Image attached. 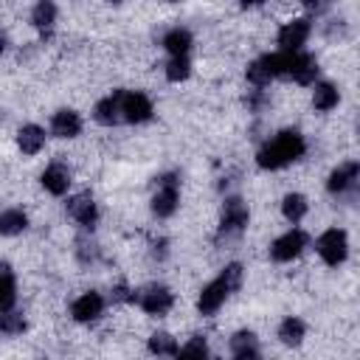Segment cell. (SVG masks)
<instances>
[{"instance_id":"obj_1","label":"cell","mask_w":360,"mask_h":360,"mask_svg":"<svg viewBox=\"0 0 360 360\" xmlns=\"http://www.w3.org/2000/svg\"><path fill=\"white\" fill-rule=\"evenodd\" d=\"M307 152V141L298 129H281L270 141H264L256 152V166L262 172H278L295 160H301Z\"/></svg>"},{"instance_id":"obj_2","label":"cell","mask_w":360,"mask_h":360,"mask_svg":"<svg viewBox=\"0 0 360 360\" xmlns=\"http://www.w3.org/2000/svg\"><path fill=\"white\" fill-rule=\"evenodd\" d=\"M242 278H245V267H242L239 262L225 264V267H222V273L200 290V295H197V312H200V315H205V318L217 315V312H219V307L231 298V292H236V290L242 287Z\"/></svg>"},{"instance_id":"obj_3","label":"cell","mask_w":360,"mask_h":360,"mask_svg":"<svg viewBox=\"0 0 360 360\" xmlns=\"http://www.w3.org/2000/svg\"><path fill=\"white\" fill-rule=\"evenodd\" d=\"M248 222H250V208H248V202H245L242 197H236V194L225 197L222 214H219V228H217V245H222V242L228 245V242L239 239V236L245 233Z\"/></svg>"},{"instance_id":"obj_4","label":"cell","mask_w":360,"mask_h":360,"mask_svg":"<svg viewBox=\"0 0 360 360\" xmlns=\"http://www.w3.org/2000/svg\"><path fill=\"white\" fill-rule=\"evenodd\" d=\"M287 65H290V51H278V53H262L248 65V82L253 87H267L273 79H284L287 76Z\"/></svg>"},{"instance_id":"obj_5","label":"cell","mask_w":360,"mask_h":360,"mask_svg":"<svg viewBox=\"0 0 360 360\" xmlns=\"http://www.w3.org/2000/svg\"><path fill=\"white\" fill-rule=\"evenodd\" d=\"M180 205V174L177 172H163L155 177V194L149 200V208L158 219H166L177 211Z\"/></svg>"},{"instance_id":"obj_6","label":"cell","mask_w":360,"mask_h":360,"mask_svg":"<svg viewBox=\"0 0 360 360\" xmlns=\"http://www.w3.org/2000/svg\"><path fill=\"white\" fill-rule=\"evenodd\" d=\"M315 253L321 256L323 264L338 267L346 262L349 256V233L343 228H326L318 239H315Z\"/></svg>"},{"instance_id":"obj_7","label":"cell","mask_w":360,"mask_h":360,"mask_svg":"<svg viewBox=\"0 0 360 360\" xmlns=\"http://www.w3.org/2000/svg\"><path fill=\"white\" fill-rule=\"evenodd\" d=\"M307 248H309V236H307V231H301V228H290V231H284L281 236L273 239V245H270V259L278 262V264H287V262L298 259Z\"/></svg>"},{"instance_id":"obj_8","label":"cell","mask_w":360,"mask_h":360,"mask_svg":"<svg viewBox=\"0 0 360 360\" xmlns=\"http://www.w3.org/2000/svg\"><path fill=\"white\" fill-rule=\"evenodd\" d=\"M135 304L146 312V315H166L174 307V292L166 284H146L141 290H135Z\"/></svg>"},{"instance_id":"obj_9","label":"cell","mask_w":360,"mask_h":360,"mask_svg":"<svg viewBox=\"0 0 360 360\" xmlns=\"http://www.w3.org/2000/svg\"><path fill=\"white\" fill-rule=\"evenodd\" d=\"M357 180H360V163L357 160H346L340 166H335L326 177V191L332 197H354L357 194Z\"/></svg>"},{"instance_id":"obj_10","label":"cell","mask_w":360,"mask_h":360,"mask_svg":"<svg viewBox=\"0 0 360 360\" xmlns=\"http://www.w3.org/2000/svg\"><path fill=\"white\" fill-rule=\"evenodd\" d=\"M65 211H68V217H70L82 231H93L96 222H98V205H96V200H93L90 191H79V194L68 197Z\"/></svg>"},{"instance_id":"obj_11","label":"cell","mask_w":360,"mask_h":360,"mask_svg":"<svg viewBox=\"0 0 360 360\" xmlns=\"http://www.w3.org/2000/svg\"><path fill=\"white\" fill-rule=\"evenodd\" d=\"M155 107L152 98L141 90H121V121L127 124H146L152 118Z\"/></svg>"},{"instance_id":"obj_12","label":"cell","mask_w":360,"mask_h":360,"mask_svg":"<svg viewBox=\"0 0 360 360\" xmlns=\"http://www.w3.org/2000/svg\"><path fill=\"white\" fill-rule=\"evenodd\" d=\"M309 34H312V22H309V17H295V20L284 22V25L278 28L276 42H278L281 51H304Z\"/></svg>"},{"instance_id":"obj_13","label":"cell","mask_w":360,"mask_h":360,"mask_svg":"<svg viewBox=\"0 0 360 360\" xmlns=\"http://www.w3.org/2000/svg\"><path fill=\"white\" fill-rule=\"evenodd\" d=\"M321 68H318V59L307 51H290V65H287V76L284 79H292L295 84H315Z\"/></svg>"},{"instance_id":"obj_14","label":"cell","mask_w":360,"mask_h":360,"mask_svg":"<svg viewBox=\"0 0 360 360\" xmlns=\"http://www.w3.org/2000/svg\"><path fill=\"white\" fill-rule=\"evenodd\" d=\"M104 315V295L96 292V290H87L82 292L73 304H70V318L76 323H93Z\"/></svg>"},{"instance_id":"obj_15","label":"cell","mask_w":360,"mask_h":360,"mask_svg":"<svg viewBox=\"0 0 360 360\" xmlns=\"http://www.w3.org/2000/svg\"><path fill=\"white\" fill-rule=\"evenodd\" d=\"M39 183H42V188L48 191V194H53V197H65L68 194V188H70V169L62 163V160H53V163H48L45 166V172L39 174Z\"/></svg>"},{"instance_id":"obj_16","label":"cell","mask_w":360,"mask_h":360,"mask_svg":"<svg viewBox=\"0 0 360 360\" xmlns=\"http://www.w3.org/2000/svg\"><path fill=\"white\" fill-rule=\"evenodd\" d=\"M93 121L101 127H115L121 124V90H112L110 96L98 98L93 107Z\"/></svg>"},{"instance_id":"obj_17","label":"cell","mask_w":360,"mask_h":360,"mask_svg":"<svg viewBox=\"0 0 360 360\" xmlns=\"http://www.w3.org/2000/svg\"><path fill=\"white\" fill-rule=\"evenodd\" d=\"M82 115L76 112V110H56L53 115H51V135L53 138H76L79 132H82Z\"/></svg>"},{"instance_id":"obj_18","label":"cell","mask_w":360,"mask_h":360,"mask_svg":"<svg viewBox=\"0 0 360 360\" xmlns=\"http://www.w3.org/2000/svg\"><path fill=\"white\" fill-rule=\"evenodd\" d=\"M228 349H231V354H233V357H239V360L262 357L259 338H256V332H250V329H239V332H233V335H231V340H228Z\"/></svg>"},{"instance_id":"obj_19","label":"cell","mask_w":360,"mask_h":360,"mask_svg":"<svg viewBox=\"0 0 360 360\" xmlns=\"http://www.w3.org/2000/svg\"><path fill=\"white\" fill-rule=\"evenodd\" d=\"M160 45L166 48L169 56H188V51H191V45H194V37H191L188 28L174 25V28H169V31L163 34Z\"/></svg>"},{"instance_id":"obj_20","label":"cell","mask_w":360,"mask_h":360,"mask_svg":"<svg viewBox=\"0 0 360 360\" xmlns=\"http://www.w3.org/2000/svg\"><path fill=\"white\" fill-rule=\"evenodd\" d=\"M45 129L39 127V124H22L20 129H17V146H20V152L22 155H37V152H42V146H45Z\"/></svg>"},{"instance_id":"obj_21","label":"cell","mask_w":360,"mask_h":360,"mask_svg":"<svg viewBox=\"0 0 360 360\" xmlns=\"http://www.w3.org/2000/svg\"><path fill=\"white\" fill-rule=\"evenodd\" d=\"M340 104V87L332 84V82H315V90H312V107L318 112H329Z\"/></svg>"},{"instance_id":"obj_22","label":"cell","mask_w":360,"mask_h":360,"mask_svg":"<svg viewBox=\"0 0 360 360\" xmlns=\"http://www.w3.org/2000/svg\"><path fill=\"white\" fill-rule=\"evenodd\" d=\"M278 340L284 346H301V340L307 338V323L298 318V315H287L281 323H278Z\"/></svg>"},{"instance_id":"obj_23","label":"cell","mask_w":360,"mask_h":360,"mask_svg":"<svg viewBox=\"0 0 360 360\" xmlns=\"http://www.w3.org/2000/svg\"><path fill=\"white\" fill-rule=\"evenodd\" d=\"M31 25L42 34H51V28L56 25V3L53 0H37L31 8Z\"/></svg>"},{"instance_id":"obj_24","label":"cell","mask_w":360,"mask_h":360,"mask_svg":"<svg viewBox=\"0 0 360 360\" xmlns=\"http://www.w3.org/2000/svg\"><path fill=\"white\" fill-rule=\"evenodd\" d=\"M307 211H309V202H307V197H304V194H298V191L284 194V200H281V214H284V219H287V222L298 225V222L307 217Z\"/></svg>"},{"instance_id":"obj_25","label":"cell","mask_w":360,"mask_h":360,"mask_svg":"<svg viewBox=\"0 0 360 360\" xmlns=\"http://www.w3.org/2000/svg\"><path fill=\"white\" fill-rule=\"evenodd\" d=\"M28 228V214L22 208H6L0 211V236H17Z\"/></svg>"},{"instance_id":"obj_26","label":"cell","mask_w":360,"mask_h":360,"mask_svg":"<svg viewBox=\"0 0 360 360\" xmlns=\"http://www.w3.org/2000/svg\"><path fill=\"white\" fill-rule=\"evenodd\" d=\"M17 301V278L8 262H0V309H11Z\"/></svg>"},{"instance_id":"obj_27","label":"cell","mask_w":360,"mask_h":360,"mask_svg":"<svg viewBox=\"0 0 360 360\" xmlns=\"http://www.w3.org/2000/svg\"><path fill=\"white\" fill-rule=\"evenodd\" d=\"M146 349H149V354H158V357H177V340H174L169 332H155V335H149Z\"/></svg>"},{"instance_id":"obj_28","label":"cell","mask_w":360,"mask_h":360,"mask_svg":"<svg viewBox=\"0 0 360 360\" xmlns=\"http://www.w3.org/2000/svg\"><path fill=\"white\" fill-rule=\"evenodd\" d=\"M98 256H101V250H98L96 239L90 236V231L79 233V236H76V259H79L82 264H96Z\"/></svg>"},{"instance_id":"obj_29","label":"cell","mask_w":360,"mask_h":360,"mask_svg":"<svg viewBox=\"0 0 360 360\" xmlns=\"http://www.w3.org/2000/svg\"><path fill=\"white\" fill-rule=\"evenodd\" d=\"M25 315L22 312H17L14 307L11 309H0V335H8V338H14V335H22L25 332Z\"/></svg>"},{"instance_id":"obj_30","label":"cell","mask_w":360,"mask_h":360,"mask_svg":"<svg viewBox=\"0 0 360 360\" xmlns=\"http://www.w3.org/2000/svg\"><path fill=\"white\" fill-rule=\"evenodd\" d=\"M163 73H166L169 82H186V79L191 76V62H188V56H169Z\"/></svg>"},{"instance_id":"obj_31","label":"cell","mask_w":360,"mask_h":360,"mask_svg":"<svg viewBox=\"0 0 360 360\" xmlns=\"http://www.w3.org/2000/svg\"><path fill=\"white\" fill-rule=\"evenodd\" d=\"M205 354H208V343L202 335H194L188 338V343L177 346V357H205Z\"/></svg>"},{"instance_id":"obj_32","label":"cell","mask_w":360,"mask_h":360,"mask_svg":"<svg viewBox=\"0 0 360 360\" xmlns=\"http://www.w3.org/2000/svg\"><path fill=\"white\" fill-rule=\"evenodd\" d=\"M323 34H326V39H346V34H349V25H346V20H329L326 22V28H323Z\"/></svg>"},{"instance_id":"obj_33","label":"cell","mask_w":360,"mask_h":360,"mask_svg":"<svg viewBox=\"0 0 360 360\" xmlns=\"http://www.w3.org/2000/svg\"><path fill=\"white\" fill-rule=\"evenodd\" d=\"M301 6H304V11L309 17H321L335 6V0H301Z\"/></svg>"},{"instance_id":"obj_34","label":"cell","mask_w":360,"mask_h":360,"mask_svg":"<svg viewBox=\"0 0 360 360\" xmlns=\"http://www.w3.org/2000/svg\"><path fill=\"white\" fill-rule=\"evenodd\" d=\"M110 298H112L115 304H135V290H129L127 284H115V287L110 290Z\"/></svg>"},{"instance_id":"obj_35","label":"cell","mask_w":360,"mask_h":360,"mask_svg":"<svg viewBox=\"0 0 360 360\" xmlns=\"http://www.w3.org/2000/svg\"><path fill=\"white\" fill-rule=\"evenodd\" d=\"M245 8H253V6H262V3H267V0H239Z\"/></svg>"},{"instance_id":"obj_36","label":"cell","mask_w":360,"mask_h":360,"mask_svg":"<svg viewBox=\"0 0 360 360\" xmlns=\"http://www.w3.org/2000/svg\"><path fill=\"white\" fill-rule=\"evenodd\" d=\"M6 51V31H0V53Z\"/></svg>"},{"instance_id":"obj_37","label":"cell","mask_w":360,"mask_h":360,"mask_svg":"<svg viewBox=\"0 0 360 360\" xmlns=\"http://www.w3.org/2000/svg\"><path fill=\"white\" fill-rule=\"evenodd\" d=\"M166 3H180V0H166Z\"/></svg>"},{"instance_id":"obj_38","label":"cell","mask_w":360,"mask_h":360,"mask_svg":"<svg viewBox=\"0 0 360 360\" xmlns=\"http://www.w3.org/2000/svg\"><path fill=\"white\" fill-rule=\"evenodd\" d=\"M110 3H118V0H110Z\"/></svg>"}]
</instances>
